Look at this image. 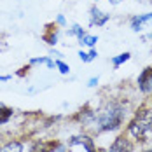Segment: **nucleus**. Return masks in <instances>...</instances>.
Segmentation results:
<instances>
[{
  "mask_svg": "<svg viewBox=\"0 0 152 152\" xmlns=\"http://www.w3.org/2000/svg\"><path fill=\"white\" fill-rule=\"evenodd\" d=\"M56 63V68L60 70V74H63V75H66V74H70V66L65 63V61H61V60H56L54 61Z\"/></svg>",
  "mask_w": 152,
  "mask_h": 152,
  "instance_id": "15",
  "label": "nucleus"
},
{
  "mask_svg": "<svg viewBox=\"0 0 152 152\" xmlns=\"http://www.w3.org/2000/svg\"><path fill=\"white\" fill-rule=\"evenodd\" d=\"M108 2H110V4H112V5H117V4H121L122 0H108Z\"/></svg>",
  "mask_w": 152,
  "mask_h": 152,
  "instance_id": "21",
  "label": "nucleus"
},
{
  "mask_svg": "<svg viewBox=\"0 0 152 152\" xmlns=\"http://www.w3.org/2000/svg\"><path fill=\"white\" fill-rule=\"evenodd\" d=\"M9 79H11V75H2L0 77V80H9Z\"/></svg>",
  "mask_w": 152,
  "mask_h": 152,
  "instance_id": "22",
  "label": "nucleus"
},
{
  "mask_svg": "<svg viewBox=\"0 0 152 152\" xmlns=\"http://www.w3.org/2000/svg\"><path fill=\"white\" fill-rule=\"evenodd\" d=\"M12 108H7V107L0 105V124H5V122H9V119L12 117Z\"/></svg>",
  "mask_w": 152,
  "mask_h": 152,
  "instance_id": "14",
  "label": "nucleus"
},
{
  "mask_svg": "<svg viewBox=\"0 0 152 152\" xmlns=\"http://www.w3.org/2000/svg\"><path fill=\"white\" fill-rule=\"evenodd\" d=\"M53 54H54L56 58H60V56H63V54H61V53H58V51H53Z\"/></svg>",
  "mask_w": 152,
  "mask_h": 152,
  "instance_id": "23",
  "label": "nucleus"
},
{
  "mask_svg": "<svg viewBox=\"0 0 152 152\" xmlns=\"http://www.w3.org/2000/svg\"><path fill=\"white\" fill-rule=\"evenodd\" d=\"M108 19H110V14L103 12L100 7H96V5L89 7V25H93V26H105L108 23Z\"/></svg>",
  "mask_w": 152,
  "mask_h": 152,
  "instance_id": "5",
  "label": "nucleus"
},
{
  "mask_svg": "<svg viewBox=\"0 0 152 152\" xmlns=\"http://www.w3.org/2000/svg\"><path fill=\"white\" fill-rule=\"evenodd\" d=\"M149 39H152V31H151V33H149Z\"/></svg>",
  "mask_w": 152,
  "mask_h": 152,
  "instance_id": "25",
  "label": "nucleus"
},
{
  "mask_svg": "<svg viewBox=\"0 0 152 152\" xmlns=\"http://www.w3.org/2000/svg\"><path fill=\"white\" fill-rule=\"evenodd\" d=\"M96 42H98V35H91V33H86L82 39H79L80 46H86V47H89V49L96 46Z\"/></svg>",
  "mask_w": 152,
  "mask_h": 152,
  "instance_id": "11",
  "label": "nucleus"
},
{
  "mask_svg": "<svg viewBox=\"0 0 152 152\" xmlns=\"http://www.w3.org/2000/svg\"><path fill=\"white\" fill-rule=\"evenodd\" d=\"M79 58L84 61V63H91V60H89V54H88L86 51H79Z\"/></svg>",
  "mask_w": 152,
  "mask_h": 152,
  "instance_id": "17",
  "label": "nucleus"
},
{
  "mask_svg": "<svg viewBox=\"0 0 152 152\" xmlns=\"http://www.w3.org/2000/svg\"><path fill=\"white\" fill-rule=\"evenodd\" d=\"M128 117V107L121 100H108L103 107L94 110L93 128L96 133L119 131Z\"/></svg>",
  "mask_w": 152,
  "mask_h": 152,
  "instance_id": "1",
  "label": "nucleus"
},
{
  "mask_svg": "<svg viewBox=\"0 0 152 152\" xmlns=\"http://www.w3.org/2000/svg\"><path fill=\"white\" fill-rule=\"evenodd\" d=\"M138 89L145 96H152V66H147L142 70V74L137 79Z\"/></svg>",
  "mask_w": 152,
  "mask_h": 152,
  "instance_id": "4",
  "label": "nucleus"
},
{
  "mask_svg": "<svg viewBox=\"0 0 152 152\" xmlns=\"http://www.w3.org/2000/svg\"><path fill=\"white\" fill-rule=\"evenodd\" d=\"M47 33L44 35V40H46L49 46H56L58 44V30H56V26L54 25H47Z\"/></svg>",
  "mask_w": 152,
  "mask_h": 152,
  "instance_id": "10",
  "label": "nucleus"
},
{
  "mask_svg": "<svg viewBox=\"0 0 152 152\" xmlns=\"http://www.w3.org/2000/svg\"><path fill=\"white\" fill-rule=\"evenodd\" d=\"M77 143H80L86 149V152H100L94 145V140L91 137H88V135H80V137H75L70 140V145H77Z\"/></svg>",
  "mask_w": 152,
  "mask_h": 152,
  "instance_id": "7",
  "label": "nucleus"
},
{
  "mask_svg": "<svg viewBox=\"0 0 152 152\" xmlns=\"http://www.w3.org/2000/svg\"><path fill=\"white\" fill-rule=\"evenodd\" d=\"M88 54H89V60H96V58H98V51H96V49H94V47H91V49H89V51H88Z\"/></svg>",
  "mask_w": 152,
  "mask_h": 152,
  "instance_id": "19",
  "label": "nucleus"
},
{
  "mask_svg": "<svg viewBox=\"0 0 152 152\" xmlns=\"http://www.w3.org/2000/svg\"><path fill=\"white\" fill-rule=\"evenodd\" d=\"M58 147H60L58 142H46V143H37L31 152H54Z\"/></svg>",
  "mask_w": 152,
  "mask_h": 152,
  "instance_id": "9",
  "label": "nucleus"
},
{
  "mask_svg": "<svg viewBox=\"0 0 152 152\" xmlns=\"http://www.w3.org/2000/svg\"><path fill=\"white\" fill-rule=\"evenodd\" d=\"M129 58H131V53H128V51H126V53H121V54H117V56H114V58H112V65H114V68L117 70V68H119L121 65H124Z\"/></svg>",
  "mask_w": 152,
  "mask_h": 152,
  "instance_id": "12",
  "label": "nucleus"
},
{
  "mask_svg": "<svg viewBox=\"0 0 152 152\" xmlns=\"http://www.w3.org/2000/svg\"><path fill=\"white\" fill-rule=\"evenodd\" d=\"M98 80H100L98 77H91V79L88 80V86H89V88H94V86H98Z\"/></svg>",
  "mask_w": 152,
  "mask_h": 152,
  "instance_id": "20",
  "label": "nucleus"
},
{
  "mask_svg": "<svg viewBox=\"0 0 152 152\" xmlns=\"http://www.w3.org/2000/svg\"><path fill=\"white\" fill-rule=\"evenodd\" d=\"M152 21V12H145V14H138V16H133L131 19H129V26H131V30L133 31H142L143 30V26L147 25V23H151Z\"/></svg>",
  "mask_w": 152,
  "mask_h": 152,
  "instance_id": "6",
  "label": "nucleus"
},
{
  "mask_svg": "<svg viewBox=\"0 0 152 152\" xmlns=\"http://www.w3.org/2000/svg\"><path fill=\"white\" fill-rule=\"evenodd\" d=\"M105 152H135V142L128 137L126 133H121L119 137L110 143V147Z\"/></svg>",
  "mask_w": 152,
  "mask_h": 152,
  "instance_id": "3",
  "label": "nucleus"
},
{
  "mask_svg": "<svg viewBox=\"0 0 152 152\" xmlns=\"http://www.w3.org/2000/svg\"><path fill=\"white\" fill-rule=\"evenodd\" d=\"M143 152H152V149H147V151H143Z\"/></svg>",
  "mask_w": 152,
  "mask_h": 152,
  "instance_id": "24",
  "label": "nucleus"
},
{
  "mask_svg": "<svg viewBox=\"0 0 152 152\" xmlns=\"http://www.w3.org/2000/svg\"><path fill=\"white\" fill-rule=\"evenodd\" d=\"M66 33H68L70 37H77V39H82V37H84V35H86L88 31L84 30V28H82L80 25H72V28H68V30H66Z\"/></svg>",
  "mask_w": 152,
  "mask_h": 152,
  "instance_id": "13",
  "label": "nucleus"
},
{
  "mask_svg": "<svg viewBox=\"0 0 152 152\" xmlns=\"http://www.w3.org/2000/svg\"><path fill=\"white\" fill-rule=\"evenodd\" d=\"M51 60V58H47V56H42V58H31L30 60V65H37V63H44V65H47V61Z\"/></svg>",
  "mask_w": 152,
  "mask_h": 152,
  "instance_id": "16",
  "label": "nucleus"
},
{
  "mask_svg": "<svg viewBox=\"0 0 152 152\" xmlns=\"http://www.w3.org/2000/svg\"><path fill=\"white\" fill-rule=\"evenodd\" d=\"M96 2H98V0H96Z\"/></svg>",
  "mask_w": 152,
  "mask_h": 152,
  "instance_id": "26",
  "label": "nucleus"
},
{
  "mask_svg": "<svg viewBox=\"0 0 152 152\" xmlns=\"http://www.w3.org/2000/svg\"><path fill=\"white\" fill-rule=\"evenodd\" d=\"M0 152H25V145L19 140H11L0 147Z\"/></svg>",
  "mask_w": 152,
  "mask_h": 152,
  "instance_id": "8",
  "label": "nucleus"
},
{
  "mask_svg": "<svg viewBox=\"0 0 152 152\" xmlns=\"http://www.w3.org/2000/svg\"><path fill=\"white\" fill-rule=\"evenodd\" d=\"M56 25H60V26H65V25H66V19H65V16L63 14L56 16Z\"/></svg>",
  "mask_w": 152,
  "mask_h": 152,
  "instance_id": "18",
  "label": "nucleus"
},
{
  "mask_svg": "<svg viewBox=\"0 0 152 152\" xmlns=\"http://www.w3.org/2000/svg\"><path fill=\"white\" fill-rule=\"evenodd\" d=\"M151 133H152V107L142 105L135 112L133 119L128 122L126 135L135 143H143V142H147Z\"/></svg>",
  "mask_w": 152,
  "mask_h": 152,
  "instance_id": "2",
  "label": "nucleus"
}]
</instances>
